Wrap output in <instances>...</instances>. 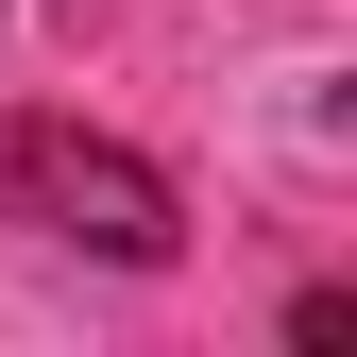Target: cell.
<instances>
[{
  "label": "cell",
  "mask_w": 357,
  "mask_h": 357,
  "mask_svg": "<svg viewBox=\"0 0 357 357\" xmlns=\"http://www.w3.org/2000/svg\"><path fill=\"white\" fill-rule=\"evenodd\" d=\"M0 204L34 221V238L68 255H119V273H170L188 255V221H170V170L85 137V119H0Z\"/></svg>",
  "instance_id": "obj_1"
}]
</instances>
